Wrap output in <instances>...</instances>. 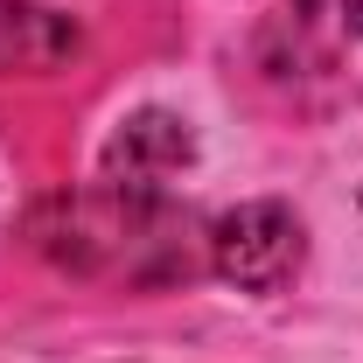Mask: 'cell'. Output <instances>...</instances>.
Returning <instances> with one entry per match:
<instances>
[{"label": "cell", "instance_id": "cell-4", "mask_svg": "<svg viewBox=\"0 0 363 363\" xmlns=\"http://www.w3.org/2000/svg\"><path fill=\"white\" fill-rule=\"evenodd\" d=\"M342 21H350V28L363 35V0H342Z\"/></svg>", "mask_w": 363, "mask_h": 363}, {"label": "cell", "instance_id": "cell-2", "mask_svg": "<svg viewBox=\"0 0 363 363\" xmlns=\"http://www.w3.org/2000/svg\"><path fill=\"white\" fill-rule=\"evenodd\" d=\"M189 161H196V133L175 112H133L105 140V182L140 189V196H161V182H175Z\"/></svg>", "mask_w": 363, "mask_h": 363}, {"label": "cell", "instance_id": "cell-1", "mask_svg": "<svg viewBox=\"0 0 363 363\" xmlns=\"http://www.w3.org/2000/svg\"><path fill=\"white\" fill-rule=\"evenodd\" d=\"M210 266L245 294H272L301 266V217L286 203H238L210 224Z\"/></svg>", "mask_w": 363, "mask_h": 363}, {"label": "cell", "instance_id": "cell-3", "mask_svg": "<svg viewBox=\"0 0 363 363\" xmlns=\"http://www.w3.org/2000/svg\"><path fill=\"white\" fill-rule=\"evenodd\" d=\"M63 56H77V28L56 7L0 0V70H56Z\"/></svg>", "mask_w": 363, "mask_h": 363}]
</instances>
